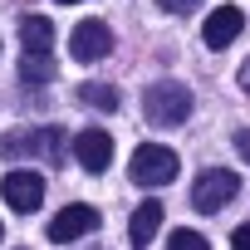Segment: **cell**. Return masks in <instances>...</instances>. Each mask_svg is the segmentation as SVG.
Returning a JSON list of instances; mask_svg holds the SVG:
<instances>
[{"instance_id":"obj_19","label":"cell","mask_w":250,"mask_h":250,"mask_svg":"<svg viewBox=\"0 0 250 250\" xmlns=\"http://www.w3.org/2000/svg\"><path fill=\"white\" fill-rule=\"evenodd\" d=\"M64 5H79V0H64Z\"/></svg>"},{"instance_id":"obj_7","label":"cell","mask_w":250,"mask_h":250,"mask_svg":"<svg viewBox=\"0 0 250 250\" xmlns=\"http://www.w3.org/2000/svg\"><path fill=\"white\" fill-rule=\"evenodd\" d=\"M69 49H74V59H79V64H93V59H103V54L113 49V35H108V25H103V20H83V25H74Z\"/></svg>"},{"instance_id":"obj_5","label":"cell","mask_w":250,"mask_h":250,"mask_svg":"<svg viewBox=\"0 0 250 250\" xmlns=\"http://www.w3.org/2000/svg\"><path fill=\"white\" fill-rule=\"evenodd\" d=\"M88 230H98V211L83 206V201L64 206V211L49 221V240H54V245H69V240H79V235H88Z\"/></svg>"},{"instance_id":"obj_4","label":"cell","mask_w":250,"mask_h":250,"mask_svg":"<svg viewBox=\"0 0 250 250\" xmlns=\"http://www.w3.org/2000/svg\"><path fill=\"white\" fill-rule=\"evenodd\" d=\"M235 191H240V177H235L230 167H211V172L196 177V187H191V206H196V211H221V206L235 201Z\"/></svg>"},{"instance_id":"obj_12","label":"cell","mask_w":250,"mask_h":250,"mask_svg":"<svg viewBox=\"0 0 250 250\" xmlns=\"http://www.w3.org/2000/svg\"><path fill=\"white\" fill-rule=\"evenodd\" d=\"M79 103H83V108H98V113H113L123 98H118L113 83H83V88H79Z\"/></svg>"},{"instance_id":"obj_8","label":"cell","mask_w":250,"mask_h":250,"mask_svg":"<svg viewBox=\"0 0 250 250\" xmlns=\"http://www.w3.org/2000/svg\"><path fill=\"white\" fill-rule=\"evenodd\" d=\"M74 157H79V167H88V172H108V162H113V138H108L103 128H83V133L74 138Z\"/></svg>"},{"instance_id":"obj_1","label":"cell","mask_w":250,"mask_h":250,"mask_svg":"<svg viewBox=\"0 0 250 250\" xmlns=\"http://www.w3.org/2000/svg\"><path fill=\"white\" fill-rule=\"evenodd\" d=\"M143 113L152 128H182L191 118V88L177 83V79H157L147 93H143Z\"/></svg>"},{"instance_id":"obj_6","label":"cell","mask_w":250,"mask_h":250,"mask_svg":"<svg viewBox=\"0 0 250 250\" xmlns=\"http://www.w3.org/2000/svg\"><path fill=\"white\" fill-rule=\"evenodd\" d=\"M0 191H5L10 211H40V201H44V177H40V172H5Z\"/></svg>"},{"instance_id":"obj_10","label":"cell","mask_w":250,"mask_h":250,"mask_svg":"<svg viewBox=\"0 0 250 250\" xmlns=\"http://www.w3.org/2000/svg\"><path fill=\"white\" fill-rule=\"evenodd\" d=\"M20 44H25V54H54V25L44 15H25L20 20Z\"/></svg>"},{"instance_id":"obj_2","label":"cell","mask_w":250,"mask_h":250,"mask_svg":"<svg viewBox=\"0 0 250 250\" xmlns=\"http://www.w3.org/2000/svg\"><path fill=\"white\" fill-rule=\"evenodd\" d=\"M0 152L5 157H49V162H59L64 157V133L54 128H20V133H5L0 138Z\"/></svg>"},{"instance_id":"obj_9","label":"cell","mask_w":250,"mask_h":250,"mask_svg":"<svg viewBox=\"0 0 250 250\" xmlns=\"http://www.w3.org/2000/svg\"><path fill=\"white\" fill-rule=\"evenodd\" d=\"M245 30V15L235 10V5H221V10H211L206 15V25H201V35H206V49H226L235 35Z\"/></svg>"},{"instance_id":"obj_15","label":"cell","mask_w":250,"mask_h":250,"mask_svg":"<svg viewBox=\"0 0 250 250\" xmlns=\"http://www.w3.org/2000/svg\"><path fill=\"white\" fill-rule=\"evenodd\" d=\"M157 5H162L167 15H191V10L201 5V0H157Z\"/></svg>"},{"instance_id":"obj_18","label":"cell","mask_w":250,"mask_h":250,"mask_svg":"<svg viewBox=\"0 0 250 250\" xmlns=\"http://www.w3.org/2000/svg\"><path fill=\"white\" fill-rule=\"evenodd\" d=\"M240 88H245V93H250V64H245V69H240Z\"/></svg>"},{"instance_id":"obj_3","label":"cell","mask_w":250,"mask_h":250,"mask_svg":"<svg viewBox=\"0 0 250 250\" xmlns=\"http://www.w3.org/2000/svg\"><path fill=\"white\" fill-rule=\"evenodd\" d=\"M128 172H133L138 187H167V182L177 177V152L162 147V143H143V147L133 152Z\"/></svg>"},{"instance_id":"obj_14","label":"cell","mask_w":250,"mask_h":250,"mask_svg":"<svg viewBox=\"0 0 250 250\" xmlns=\"http://www.w3.org/2000/svg\"><path fill=\"white\" fill-rule=\"evenodd\" d=\"M167 250H211V245H206V235H196V230H172V235H167Z\"/></svg>"},{"instance_id":"obj_13","label":"cell","mask_w":250,"mask_h":250,"mask_svg":"<svg viewBox=\"0 0 250 250\" xmlns=\"http://www.w3.org/2000/svg\"><path fill=\"white\" fill-rule=\"evenodd\" d=\"M20 79H25V83H49V79H54V54H25Z\"/></svg>"},{"instance_id":"obj_17","label":"cell","mask_w":250,"mask_h":250,"mask_svg":"<svg viewBox=\"0 0 250 250\" xmlns=\"http://www.w3.org/2000/svg\"><path fill=\"white\" fill-rule=\"evenodd\" d=\"M235 152H240V157H245V162H250V133H245V128H240V133H235Z\"/></svg>"},{"instance_id":"obj_11","label":"cell","mask_w":250,"mask_h":250,"mask_svg":"<svg viewBox=\"0 0 250 250\" xmlns=\"http://www.w3.org/2000/svg\"><path fill=\"white\" fill-rule=\"evenodd\" d=\"M157 226H162V201H143V206L133 211V245H138V250L152 245Z\"/></svg>"},{"instance_id":"obj_16","label":"cell","mask_w":250,"mask_h":250,"mask_svg":"<svg viewBox=\"0 0 250 250\" xmlns=\"http://www.w3.org/2000/svg\"><path fill=\"white\" fill-rule=\"evenodd\" d=\"M230 250H250V221H245V226L230 235Z\"/></svg>"}]
</instances>
